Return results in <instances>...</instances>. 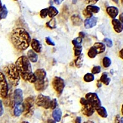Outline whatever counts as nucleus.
<instances>
[{"label":"nucleus","mask_w":123,"mask_h":123,"mask_svg":"<svg viewBox=\"0 0 123 123\" xmlns=\"http://www.w3.org/2000/svg\"><path fill=\"white\" fill-rule=\"evenodd\" d=\"M12 42L17 49L24 51L30 46L31 38L29 33L23 28H17L11 34Z\"/></svg>","instance_id":"obj_1"},{"label":"nucleus","mask_w":123,"mask_h":123,"mask_svg":"<svg viewBox=\"0 0 123 123\" xmlns=\"http://www.w3.org/2000/svg\"><path fill=\"white\" fill-rule=\"evenodd\" d=\"M15 65L23 80L31 83H34L37 78L32 72L31 65L28 58L25 55H22L17 60Z\"/></svg>","instance_id":"obj_2"},{"label":"nucleus","mask_w":123,"mask_h":123,"mask_svg":"<svg viewBox=\"0 0 123 123\" xmlns=\"http://www.w3.org/2000/svg\"><path fill=\"white\" fill-rule=\"evenodd\" d=\"M3 71L10 83L14 87L18 85L20 83V74L15 64H10L6 66Z\"/></svg>","instance_id":"obj_3"},{"label":"nucleus","mask_w":123,"mask_h":123,"mask_svg":"<svg viewBox=\"0 0 123 123\" xmlns=\"http://www.w3.org/2000/svg\"><path fill=\"white\" fill-rule=\"evenodd\" d=\"M35 99L34 96H30L25 99L23 104V113L26 117H30L32 116L34 110Z\"/></svg>","instance_id":"obj_4"},{"label":"nucleus","mask_w":123,"mask_h":123,"mask_svg":"<svg viewBox=\"0 0 123 123\" xmlns=\"http://www.w3.org/2000/svg\"><path fill=\"white\" fill-rule=\"evenodd\" d=\"M80 102L82 105L81 112L83 114L88 117L92 116L94 113L96 108L85 98H81Z\"/></svg>","instance_id":"obj_5"},{"label":"nucleus","mask_w":123,"mask_h":123,"mask_svg":"<svg viewBox=\"0 0 123 123\" xmlns=\"http://www.w3.org/2000/svg\"><path fill=\"white\" fill-rule=\"evenodd\" d=\"M8 83L5 76L0 72V96L3 98H5L8 96Z\"/></svg>","instance_id":"obj_6"},{"label":"nucleus","mask_w":123,"mask_h":123,"mask_svg":"<svg viewBox=\"0 0 123 123\" xmlns=\"http://www.w3.org/2000/svg\"><path fill=\"white\" fill-rule=\"evenodd\" d=\"M51 101L49 96L40 94L37 98L36 103L38 107L47 109L50 108Z\"/></svg>","instance_id":"obj_7"},{"label":"nucleus","mask_w":123,"mask_h":123,"mask_svg":"<svg viewBox=\"0 0 123 123\" xmlns=\"http://www.w3.org/2000/svg\"><path fill=\"white\" fill-rule=\"evenodd\" d=\"M52 85L58 95L62 94L65 86V81L63 78L57 76L55 77L52 80Z\"/></svg>","instance_id":"obj_8"},{"label":"nucleus","mask_w":123,"mask_h":123,"mask_svg":"<svg viewBox=\"0 0 123 123\" xmlns=\"http://www.w3.org/2000/svg\"><path fill=\"white\" fill-rule=\"evenodd\" d=\"M86 99L95 108L101 106V102L98 95L94 92H89L86 95Z\"/></svg>","instance_id":"obj_9"},{"label":"nucleus","mask_w":123,"mask_h":123,"mask_svg":"<svg viewBox=\"0 0 123 123\" xmlns=\"http://www.w3.org/2000/svg\"><path fill=\"white\" fill-rule=\"evenodd\" d=\"M48 85V81L47 78L44 80H37L34 83L35 89L37 91H43L46 89Z\"/></svg>","instance_id":"obj_10"},{"label":"nucleus","mask_w":123,"mask_h":123,"mask_svg":"<svg viewBox=\"0 0 123 123\" xmlns=\"http://www.w3.org/2000/svg\"><path fill=\"white\" fill-rule=\"evenodd\" d=\"M14 101L15 105L22 103L23 100V92L20 89H17L14 90L13 95Z\"/></svg>","instance_id":"obj_11"},{"label":"nucleus","mask_w":123,"mask_h":123,"mask_svg":"<svg viewBox=\"0 0 123 123\" xmlns=\"http://www.w3.org/2000/svg\"><path fill=\"white\" fill-rule=\"evenodd\" d=\"M98 18L92 16L89 18H87L85 20L84 26L86 29L92 28L96 25L97 24Z\"/></svg>","instance_id":"obj_12"},{"label":"nucleus","mask_w":123,"mask_h":123,"mask_svg":"<svg viewBox=\"0 0 123 123\" xmlns=\"http://www.w3.org/2000/svg\"><path fill=\"white\" fill-rule=\"evenodd\" d=\"M112 23L115 31L117 33H119L123 31V23H122L119 20L113 19L112 21Z\"/></svg>","instance_id":"obj_13"},{"label":"nucleus","mask_w":123,"mask_h":123,"mask_svg":"<svg viewBox=\"0 0 123 123\" xmlns=\"http://www.w3.org/2000/svg\"><path fill=\"white\" fill-rule=\"evenodd\" d=\"M106 11L108 14L110 16L111 18L115 19L118 14V9L114 6H111L107 7Z\"/></svg>","instance_id":"obj_14"},{"label":"nucleus","mask_w":123,"mask_h":123,"mask_svg":"<svg viewBox=\"0 0 123 123\" xmlns=\"http://www.w3.org/2000/svg\"><path fill=\"white\" fill-rule=\"evenodd\" d=\"M31 46L32 49L37 53L41 52L42 46L40 41L35 39H32L31 43Z\"/></svg>","instance_id":"obj_15"},{"label":"nucleus","mask_w":123,"mask_h":123,"mask_svg":"<svg viewBox=\"0 0 123 123\" xmlns=\"http://www.w3.org/2000/svg\"><path fill=\"white\" fill-rule=\"evenodd\" d=\"M36 77L37 80H41L46 79L47 73L45 70L43 68H39L37 69L34 73Z\"/></svg>","instance_id":"obj_16"},{"label":"nucleus","mask_w":123,"mask_h":123,"mask_svg":"<svg viewBox=\"0 0 123 123\" xmlns=\"http://www.w3.org/2000/svg\"><path fill=\"white\" fill-rule=\"evenodd\" d=\"M71 19L73 24L75 26H80L83 24V19L78 14L73 15L71 17Z\"/></svg>","instance_id":"obj_17"},{"label":"nucleus","mask_w":123,"mask_h":123,"mask_svg":"<svg viewBox=\"0 0 123 123\" xmlns=\"http://www.w3.org/2000/svg\"><path fill=\"white\" fill-rule=\"evenodd\" d=\"M93 46L97 51L98 54L103 53L106 50L105 44L101 42H96L94 44Z\"/></svg>","instance_id":"obj_18"},{"label":"nucleus","mask_w":123,"mask_h":123,"mask_svg":"<svg viewBox=\"0 0 123 123\" xmlns=\"http://www.w3.org/2000/svg\"><path fill=\"white\" fill-rule=\"evenodd\" d=\"M27 55L29 59L31 62L35 63L38 61V55L36 53H35L33 50H29L28 51Z\"/></svg>","instance_id":"obj_19"},{"label":"nucleus","mask_w":123,"mask_h":123,"mask_svg":"<svg viewBox=\"0 0 123 123\" xmlns=\"http://www.w3.org/2000/svg\"><path fill=\"white\" fill-rule=\"evenodd\" d=\"M14 114L16 116L18 117L23 112V103L16 104L14 106Z\"/></svg>","instance_id":"obj_20"},{"label":"nucleus","mask_w":123,"mask_h":123,"mask_svg":"<svg viewBox=\"0 0 123 123\" xmlns=\"http://www.w3.org/2000/svg\"><path fill=\"white\" fill-rule=\"evenodd\" d=\"M62 112L61 109L57 108L52 113V116L55 121L59 122L61 119Z\"/></svg>","instance_id":"obj_21"},{"label":"nucleus","mask_w":123,"mask_h":123,"mask_svg":"<svg viewBox=\"0 0 123 123\" xmlns=\"http://www.w3.org/2000/svg\"><path fill=\"white\" fill-rule=\"evenodd\" d=\"M98 114L103 118H107L108 116L107 110L104 107L100 106L96 109Z\"/></svg>","instance_id":"obj_22"},{"label":"nucleus","mask_w":123,"mask_h":123,"mask_svg":"<svg viewBox=\"0 0 123 123\" xmlns=\"http://www.w3.org/2000/svg\"><path fill=\"white\" fill-rule=\"evenodd\" d=\"M99 80L105 85H108L111 81V79L110 78L108 77L107 72H104L102 73Z\"/></svg>","instance_id":"obj_23"},{"label":"nucleus","mask_w":123,"mask_h":123,"mask_svg":"<svg viewBox=\"0 0 123 123\" xmlns=\"http://www.w3.org/2000/svg\"><path fill=\"white\" fill-rule=\"evenodd\" d=\"M48 9V16L50 18H53L58 14L59 12L56 7L53 6H50Z\"/></svg>","instance_id":"obj_24"},{"label":"nucleus","mask_w":123,"mask_h":123,"mask_svg":"<svg viewBox=\"0 0 123 123\" xmlns=\"http://www.w3.org/2000/svg\"><path fill=\"white\" fill-rule=\"evenodd\" d=\"M8 11L5 5L0 9V21L2 19H5L8 14Z\"/></svg>","instance_id":"obj_25"},{"label":"nucleus","mask_w":123,"mask_h":123,"mask_svg":"<svg viewBox=\"0 0 123 123\" xmlns=\"http://www.w3.org/2000/svg\"><path fill=\"white\" fill-rule=\"evenodd\" d=\"M83 60L84 55L82 53L80 55L78 56L75 60V65L77 68H80L82 66Z\"/></svg>","instance_id":"obj_26"},{"label":"nucleus","mask_w":123,"mask_h":123,"mask_svg":"<svg viewBox=\"0 0 123 123\" xmlns=\"http://www.w3.org/2000/svg\"><path fill=\"white\" fill-rule=\"evenodd\" d=\"M86 9L91 13L97 14L100 11V8L96 6L89 5L86 7Z\"/></svg>","instance_id":"obj_27"},{"label":"nucleus","mask_w":123,"mask_h":123,"mask_svg":"<svg viewBox=\"0 0 123 123\" xmlns=\"http://www.w3.org/2000/svg\"><path fill=\"white\" fill-rule=\"evenodd\" d=\"M97 54H98V53L97 51L93 46L92 47L89 49L87 53L88 57L91 58H94L96 57Z\"/></svg>","instance_id":"obj_28"},{"label":"nucleus","mask_w":123,"mask_h":123,"mask_svg":"<svg viewBox=\"0 0 123 123\" xmlns=\"http://www.w3.org/2000/svg\"><path fill=\"white\" fill-rule=\"evenodd\" d=\"M47 27L51 29H54L56 28V20L55 18L51 19L50 20L46 23Z\"/></svg>","instance_id":"obj_29"},{"label":"nucleus","mask_w":123,"mask_h":123,"mask_svg":"<svg viewBox=\"0 0 123 123\" xmlns=\"http://www.w3.org/2000/svg\"><path fill=\"white\" fill-rule=\"evenodd\" d=\"M84 80L87 82H92L94 80V76L92 74L87 73L85 75L83 78Z\"/></svg>","instance_id":"obj_30"},{"label":"nucleus","mask_w":123,"mask_h":123,"mask_svg":"<svg viewBox=\"0 0 123 123\" xmlns=\"http://www.w3.org/2000/svg\"><path fill=\"white\" fill-rule=\"evenodd\" d=\"M112 62L110 58L105 57L103 60V64L105 68H108L111 65Z\"/></svg>","instance_id":"obj_31"},{"label":"nucleus","mask_w":123,"mask_h":123,"mask_svg":"<svg viewBox=\"0 0 123 123\" xmlns=\"http://www.w3.org/2000/svg\"><path fill=\"white\" fill-rule=\"evenodd\" d=\"M82 43V39L79 37L75 38L72 41V43L74 45V47L81 46Z\"/></svg>","instance_id":"obj_32"},{"label":"nucleus","mask_w":123,"mask_h":123,"mask_svg":"<svg viewBox=\"0 0 123 123\" xmlns=\"http://www.w3.org/2000/svg\"><path fill=\"white\" fill-rule=\"evenodd\" d=\"M74 55L75 56H79L81 54L83 48L82 46L74 47Z\"/></svg>","instance_id":"obj_33"},{"label":"nucleus","mask_w":123,"mask_h":123,"mask_svg":"<svg viewBox=\"0 0 123 123\" xmlns=\"http://www.w3.org/2000/svg\"><path fill=\"white\" fill-rule=\"evenodd\" d=\"M48 14V8H45L43 9L40 12V16L43 19L46 18Z\"/></svg>","instance_id":"obj_34"},{"label":"nucleus","mask_w":123,"mask_h":123,"mask_svg":"<svg viewBox=\"0 0 123 123\" xmlns=\"http://www.w3.org/2000/svg\"><path fill=\"white\" fill-rule=\"evenodd\" d=\"M103 42L105 43L108 48H112L113 46V44L112 40L109 38H105L104 39Z\"/></svg>","instance_id":"obj_35"},{"label":"nucleus","mask_w":123,"mask_h":123,"mask_svg":"<svg viewBox=\"0 0 123 123\" xmlns=\"http://www.w3.org/2000/svg\"><path fill=\"white\" fill-rule=\"evenodd\" d=\"M101 71V67L100 66H96L93 67L92 70V73L93 74H98Z\"/></svg>","instance_id":"obj_36"},{"label":"nucleus","mask_w":123,"mask_h":123,"mask_svg":"<svg viewBox=\"0 0 123 123\" xmlns=\"http://www.w3.org/2000/svg\"><path fill=\"white\" fill-rule=\"evenodd\" d=\"M83 14L84 16L87 17V18H91V17H92V16H93V14H92V13L90 12L86 9L83 10Z\"/></svg>","instance_id":"obj_37"},{"label":"nucleus","mask_w":123,"mask_h":123,"mask_svg":"<svg viewBox=\"0 0 123 123\" xmlns=\"http://www.w3.org/2000/svg\"><path fill=\"white\" fill-rule=\"evenodd\" d=\"M57 104H58V102L56 99H54L51 101L50 108L52 109H54L56 108Z\"/></svg>","instance_id":"obj_38"},{"label":"nucleus","mask_w":123,"mask_h":123,"mask_svg":"<svg viewBox=\"0 0 123 123\" xmlns=\"http://www.w3.org/2000/svg\"><path fill=\"white\" fill-rule=\"evenodd\" d=\"M45 41L47 44L49 46H55V45L54 42L52 41L51 38L49 37H45Z\"/></svg>","instance_id":"obj_39"},{"label":"nucleus","mask_w":123,"mask_h":123,"mask_svg":"<svg viewBox=\"0 0 123 123\" xmlns=\"http://www.w3.org/2000/svg\"><path fill=\"white\" fill-rule=\"evenodd\" d=\"M4 113V109L3 106L2 102L1 100H0V116H1Z\"/></svg>","instance_id":"obj_40"},{"label":"nucleus","mask_w":123,"mask_h":123,"mask_svg":"<svg viewBox=\"0 0 123 123\" xmlns=\"http://www.w3.org/2000/svg\"><path fill=\"white\" fill-rule=\"evenodd\" d=\"M98 1V0H85L86 3L87 4H90V5H94Z\"/></svg>","instance_id":"obj_41"},{"label":"nucleus","mask_w":123,"mask_h":123,"mask_svg":"<svg viewBox=\"0 0 123 123\" xmlns=\"http://www.w3.org/2000/svg\"><path fill=\"white\" fill-rule=\"evenodd\" d=\"M120 120L121 119H120V115H117L115 116L114 123H121Z\"/></svg>","instance_id":"obj_42"},{"label":"nucleus","mask_w":123,"mask_h":123,"mask_svg":"<svg viewBox=\"0 0 123 123\" xmlns=\"http://www.w3.org/2000/svg\"><path fill=\"white\" fill-rule=\"evenodd\" d=\"M79 37L83 39V38H85L86 34L84 32H80L79 33Z\"/></svg>","instance_id":"obj_43"},{"label":"nucleus","mask_w":123,"mask_h":123,"mask_svg":"<svg viewBox=\"0 0 123 123\" xmlns=\"http://www.w3.org/2000/svg\"><path fill=\"white\" fill-rule=\"evenodd\" d=\"M81 117L78 116L76 118L75 121V123H81Z\"/></svg>","instance_id":"obj_44"},{"label":"nucleus","mask_w":123,"mask_h":123,"mask_svg":"<svg viewBox=\"0 0 123 123\" xmlns=\"http://www.w3.org/2000/svg\"><path fill=\"white\" fill-rule=\"evenodd\" d=\"M119 56L123 60V48L119 51Z\"/></svg>","instance_id":"obj_45"},{"label":"nucleus","mask_w":123,"mask_h":123,"mask_svg":"<svg viewBox=\"0 0 123 123\" xmlns=\"http://www.w3.org/2000/svg\"><path fill=\"white\" fill-rule=\"evenodd\" d=\"M63 0H54V2L55 3L56 5H59L63 1Z\"/></svg>","instance_id":"obj_46"},{"label":"nucleus","mask_w":123,"mask_h":123,"mask_svg":"<svg viewBox=\"0 0 123 123\" xmlns=\"http://www.w3.org/2000/svg\"><path fill=\"white\" fill-rule=\"evenodd\" d=\"M119 20L122 23H123V13H121L119 15Z\"/></svg>","instance_id":"obj_47"},{"label":"nucleus","mask_w":123,"mask_h":123,"mask_svg":"<svg viewBox=\"0 0 123 123\" xmlns=\"http://www.w3.org/2000/svg\"><path fill=\"white\" fill-rule=\"evenodd\" d=\"M101 82L100 81V80H98L97 81V86L98 87V88H101L102 86V84L101 83Z\"/></svg>","instance_id":"obj_48"},{"label":"nucleus","mask_w":123,"mask_h":123,"mask_svg":"<svg viewBox=\"0 0 123 123\" xmlns=\"http://www.w3.org/2000/svg\"><path fill=\"white\" fill-rule=\"evenodd\" d=\"M47 123H56V121L55 120L52 119H48L47 121Z\"/></svg>","instance_id":"obj_49"},{"label":"nucleus","mask_w":123,"mask_h":123,"mask_svg":"<svg viewBox=\"0 0 123 123\" xmlns=\"http://www.w3.org/2000/svg\"><path fill=\"white\" fill-rule=\"evenodd\" d=\"M83 123H95L94 122L92 121H87L85 122H84Z\"/></svg>","instance_id":"obj_50"},{"label":"nucleus","mask_w":123,"mask_h":123,"mask_svg":"<svg viewBox=\"0 0 123 123\" xmlns=\"http://www.w3.org/2000/svg\"><path fill=\"white\" fill-rule=\"evenodd\" d=\"M121 112L122 114V115H123V104H122V106Z\"/></svg>","instance_id":"obj_51"},{"label":"nucleus","mask_w":123,"mask_h":123,"mask_svg":"<svg viewBox=\"0 0 123 123\" xmlns=\"http://www.w3.org/2000/svg\"><path fill=\"white\" fill-rule=\"evenodd\" d=\"M110 73H111V74L113 75V74H114V71H113V69H111V70Z\"/></svg>","instance_id":"obj_52"},{"label":"nucleus","mask_w":123,"mask_h":123,"mask_svg":"<svg viewBox=\"0 0 123 123\" xmlns=\"http://www.w3.org/2000/svg\"><path fill=\"white\" fill-rule=\"evenodd\" d=\"M2 2H1V0H0V9L2 8Z\"/></svg>","instance_id":"obj_53"},{"label":"nucleus","mask_w":123,"mask_h":123,"mask_svg":"<svg viewBox=\"0 0 123 123\" xmlns=\"http://www.w3.org/2000/svg\"><path fill=\"white\" fill-rule=\"evenodd\" d=\"M120 121H121V123H123V117L121 119Z\"/></svg>","instance_id":"obj_54"},{"label":"nucleus","mask_w":123,"mask_h":123,"mask_svg":"<svg viewBox=\"0 0 123 123\" xmlns=\"http://www.w3.org/2000/svg\"><path fill=\"white\" fill-rule=\"evenodd\" d=\"M113 1L115 2H117V4L118 3V0H113Z\"/></svg>","instance_id":"obj_55"},{"label":"nucleus","mask_w":123,"mask_h":123,"mask_svg":"<svg viewBox=\"0 0 123 123\" xmlns=\"http://www.w3.org/2000/svg\"><path fill=\"white\" fill-rule=\"evenodd\" d=\"M21 123H29V122H28L24 121V122H21Z\"/></svg>","instance_id":"obj_56"},{"label":"nucleus","mask_w":123,"mask_h":123,"mask_svg":"<svg viewBox=\"0 0 123 123\" xmlns=\"http://www.w3.org/2000/svg\"><path fill=\"white\" fill-rule=\"evenodd\" d=\"M122 4V5L123 6V0H121Z\"/></svg>","instance_id":"obj_57"}]
</instances>
